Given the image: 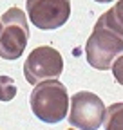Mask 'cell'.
<instances>
[{
	"mask_svg": "<svg viewBox=\"0 0 123 130\" xmlns=\"http://www.w3.org/2000/svg\"><path fill=\"white\" fill-rule=\"evenodd\" d=\"M29 105L33 114L47 125L64 121L69 110V92L60 79H43L35 85L29 96Z\"/></svg>",
	"mask_w": 123,
	"mask_h": 130,
	"instance_id": "cell-1",
	"label": "cell"
},
{
	"mask_svg": "<svg viewBox=\"0 0 123 130\" xmlns=\"http://www.w3.org/2000/svg\"><path fill=\"white\" fill-rule=\"evenodd\" d=\"M119 54H123V36L101 22H96L85 43V58L89 65L96 71H109Z\"/></svg>",
	"mask_w": 123,
	"mask_h": 130,
	"instance_id": "cell-2",
	"label": "cell"
},
{
	"mask_svg": "<svg viewBox=\"0 0 123 130\" xmlns=\"http://www.w3.org/2000/svg\"><path fill=\"white\" fill-rule=\"evenodd\" d=\"M0 58L18 60L29 42V22L20 7H9L0 18Z\"/></svg>",
	"mask_w": 123,
	"mask_h": 130,
	"instance_id": "cell-3",
	"label": "cell"
},
{
	"mask_svg": "<svg viewBox=\"0 0 123 130\" xmlns=\"http://www.w3.org/2000/svg\"><path fill=\"white\" fill-rule=\"evenodd\" d=\"M69 123L78 130H98L103 125L105 105L94 92L80 90L69 100Z\"/></svg>",
	"mask_w": 123,
	"mask_h": 130,
	"instance_id": "cell-4",
	"label": "cell"
},
{
	"mask_svg": "<svg viewBox=\"0 0 123 130\" xmlns=\"http://www.w3.org/2000/svg\"><path fill=\"white\" fill-rule=\"evenodd\" d=\"M64 72V58L51 45H40L31 51L24 63V78L27 83L36 85L43 79L60 78Z\"/></svg>",
	"mask_w": 123,
	"mask_h": 130,
	"instance_id": "cell-5",
	"label": "cell"
},
{
	"mask_svg": "<svg viewBox=\"0 0 123 130\" xmlns=\"http://www.w3.org/2000/svg\"><path fill=\"white\" fill-rule=\"evenodd\" d=\"M31 24L43 31L62 27L71 16V0H25Z\"/></svg>",
	"mask_w": 123,
	"mask_h": 130,
	"instance_id": "cell-6",
	"label": "cell"
},
{
	"mask_svg": "<svg viewBox=\"0 0 123 130\" xmlns=\"http://www.w3.org/2000/svg\"><path fill=\"white\" fill-rule=\"evenodd\" d=\"M98 22H101L103 25H107L114 32H118L119 36H123V0H118V4L114 7L105 11L98 18Z\"/></svg>",
	"mask_w": 123,
	"mask_h": 130,
	"instance_id": "cell-7",
	"label": "cell"
},
{
	"mask_svg": "<svg viewBox=\"0 0 123 130\" xmlns=\"http://www.w3.org/2000/svg\"><path fill=\"white\" fill-rule=\"evenodd\" d=\"M103 126L105 130H123V101L105 107Z\"/></svg>",
	"mask_w": 123,
	"mask_h": 130,
	"instance_id": "cell-8",
	"label": "cell"
},
{
	"mask_svg": "<svg viewBox=\"0 0 123 130\" xmlns=\"http://www.w3.org/2000/svg\"><path fill=\"white\" fill-rule=\"evenodd\" d=\"M17 92H18V87L11 76H4V74L0 76V101L7 103V101L14 100Z\"/></svg>",
	"mask_w": 123,
	"mask_h": 130,
	"instance_id": "cell-9",
	"label": "cell"
},
{
	"mask_svg": "<svg viewBox=\"0 0 123 130\" xmlns=\"http://www.w3.org/2000/svg\"><path fill=\"white\" fill-rule=\"evenodd\" d=\"M111 71H112V74H114V79L123 87V54H119V56L112 61Z\"/></svg>",
	"mask_w": 123,
	"mask_h": 130,
	"instance_id": "cell-10",
	"label": "cell"
},
{
	"mask_svg": "<svg viewBox=\"0 0 123 130\" xmlns=\"http://www.w3.org/2000/svg\"><path fill=\"white\" fill-rule=\"evenodd\" d=\"M94 2H98V4H109V2H114V0H94Z\"/></svg>",
	"mask_w": 123,
	"mask_h": 130,
	"instance_id": "cell-11",
	"label": "cell"
},
{
	"mask_svg": "<svg viewBox=\"0 0 123 130\" xmlns=\"http://www.w3.org/2000/svg\"><path fill=\"white\" fill-rule=\"evenodd\" d=\"M67 130H76V128H67Z\"/></svg>",
	"mask_w": 123,
	"mask_h": 130,
	"instance_id": "cell-12",
	"label": "cell"
},
{
	"mask_svg": "<svg viewBox=\"0 0 123 130\" xmlns=\"http://www.w3.org/2000/svg\"><path fill=\"white\" fill-rule=\"evenodd\" d=\"M0 27H2V24H0Z\"/></svg>",
	"mask_w": 123,
	"mask_h": 130,
	"instance_id": "cell-13",
	"label": "cell"
}]
</instances>
